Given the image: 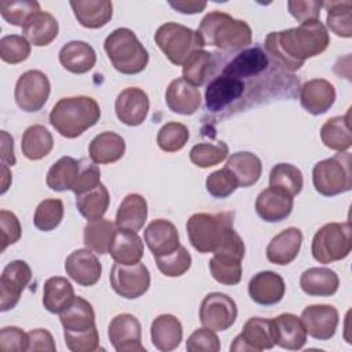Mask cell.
<instances>
[{"label": "cell", "instance_id": "cell-1", "mask_svg": "<svg viewBox=\"0 0 352 352\" xmlns=\"http://www.w3.org/2000/svg\"><path fill=\"white\" fill-rule=\"evenodd\" d=\"M330 44L326 26L319 21H308L297 28L271 32L265 37V50L290 72L298 70L308 58L322 54Z\"/></svg>", "mask_w": 352, "mask_h": 352}, {"label": "cell", "instance_id": "cell-2", "mask_svg": "<svg viewBox=\"0 0 352 352\" xmlns=\"http://www.w3.org/2000/svg\"><path fill=\"white\" fill-rule=\"evenodd\" d=\"M100 118L98 102L89 96L59 99L50 113V124L59 135L74 139L94 126Z\"/></svg>", "mask_w": 352, "mask_h": 352}, {"label": "cell", "instance_id": "cell-3", "mask_svg": "<svg viewBox=\"0 0 352 352\" xmlns=\"http://www.w3.org/2000/svg\"><path fill=\"white\" fill-rule=\"evenodd\" d=\"M197 32L204 45H213L223 51L241 50L252 43L250 26L221 11L206 14Z\"/></svg>", "mask_w": 352, "mask_h": 352}, {"label": "cell", "instance_id": "cell-4", "mask_svg": "<svg viewBox=\"0 0 352 352\" xmlns=\"http://www.w3.org/2000/svg\"><path fill=\"white\" fill-rule=\"evenodd\" d=\"M187 235L199 253H214L234 231V213H195L187 220Z\"/></svg>", "mask_w": 352, "mask_h": 352}, {"label": "cell", "instance_id": "cell-5", "mask_svg": "<svg viewBox=\"0 0 352 352\" xmlns=\"http://www.w3.org/2000/svg\"><path fill=\"white\" fill-rule=\"evenodd\" d=\"M104 51L114 69L122 74H138L148 63V52L128 28L113 30L104 40Z\"/></svg>", "mask_w": 352, "mask_h": 352}, {"label": "cell", "instance_id": "cell-6", "mask_svg": "<svg viewBox=\"0 0 352 352\" xmlns=\"http://www.w3.org/2000/svg\"><path fill=\"white\" fill-rule=\"evenodd\" d=\"M315 190L324 197H334L352 188V155L348 151L319 161L312 169Z\"/></svg>", "mask_w": 352, "mask_h": 352}, {"label": "cell", "instance_id": "cell-7", "mask_svg": "<svg viewBox=\"0 0 352 352\" xmlns=\"http://www.w3.org/2000/svg\"><path fill=\"white\" fill-rule=\"evenodd\" d=\"M155 44L173 65H183L186 59L204 45L198 32L176 23L166 22L161 25L154 34Z\"/></svg>", "mask_w": 352, "mask_h": 352}, {"label": "cell", "instance_id": "cell-8", "mask_svg": "<svg viewBox=\"0 0 352 352\" xmlns=\"http://www.w3.org/2000/svg\"><path fill=\"white\" fill-rule=\"evenodd\" d=\"M352 249L351 223H327L320 227L312 239L311 252L320 264H330L345 258Z\"/></svg>", "mask_w": 352, "mask_h": 352}, {"label": "cell", "instance_id": "cell-9", "mask_svg": "<svg viewBox=\"0 0 352 352\" xmlns=\"http://www.w3.org/2000/svg\"><path fill=\"white\" fill-rule=\"evenodd\" d=\"M51 92V84L47 77L40 70H28L19 76L14 98L18 107L28 113L38 111L44 107Z\"/></svg>", "mask_w": 352, "mask_h": 352}, {"label": "cell", "instance_id": "cell-10", "mask_svg": "<svg viewBox=\"0 0 352 352\" xmlns=\"http://www.w3.org/2000/svg\"><path fill=\"white\" fill-rule=\"evenodd\" d=\"M238 315L235 301L219 292L209 293L204 297L199 308V320L204 327L213 331H224L230 329Z\"/></svg>", "mask_w": 352, "mask_h": 352}, {"label": "cell", "instance_id": "cell-11", "mask_svg": "<svg viewBox=\"0 0 352 352\" xmlns=\"http://www.w3.org/2000/svg\"><path fill=\"white\" fill-rule=\"evenodd\" d=\"M110 285L113 290L128 300L143 296L150 287V272L142 263L122 265L116 263L110 271Z\"/></svg>", "mask_w": 352, "mask_h": 352}, {"label": "cell", "instance_id": "cell-12", "mask_svg": "<svg viewBox=\"0 0 352 352\" xmlns=\"http://www.w3.org/2000/svg\"><path fill=\"white\" fill-rule=\"evenodd\" d=\"M32 279V270L23 260L8 263L0 276V311L12 309Z\"/></svg>", "mask_w": 352, "mask_h": 352}, {"label": "cell", "instance_id": "cell-13", "mask_svg": "<svg viewBox=\"0 0 352 352\" xmlns=\"http://www.w3.org/2000/svg\"><path fill=\"white\" fill-rule=\"evenodd\" d=\"M275 345V329L272 319L250 318L242 329V333L234 338L230 349L234 352L271 349Z\"/></svg>", "mask_w": 352, "mask_h": 352}, {"label": "cell", "instance_id": "cell-14", "mask_svg": "<svg viewBox=\"0 0 352 352\" xmlns=\"http://www.w3.org/2000/svg\"><path fill=\"white\" fill-rule=\"evenodd\" d=\"M109 340L117 352H144L142 327L136 316L120 314L109 324Z\"/></svg>", "mask_w": 352, "mask_h": 352}, {"label": "cell", "instance_id": "cell-15", "mask_svg": "<svg viewBox=\"0 0 352 352\" xmlns=\"http://www.w3.org/2000/svg\"><path fill=\"white\" fill-rule=\"evenodd\" d=\"M301 322L307 334L316 340H330L338 326V311L333 305H308L301 312Z\"/></svg>", "mask_w": 352, "mask_h": 352}, {"label": "cell", "instance_id": "cell-16", "mask_svg": "<svg viewBox=\"0 0 352 352\" xmlns=\"http://www.w3.org/2000/svg\"><path fill=\"white\" fill-rule=\"evenodd\" d=\"M117 118L129 126H138L143 124L150 109V100L147 94L138 88L129 87L122 89L114 103Z\"/></svg>", "mask_w": 352, "mask_h": 352}, {"label": "cell", "instance_id": "cell-17", "mask_svg": "<svg viewBox=\"0 0 352 352\" xmlns=\"http://www.w3.org/2000/svg\"><path fill=\"white\" fill-rule=\"evenodd\" d=\"M245 81L228 76L214 77L206 87L205 104L209 111L217 113L228 107L245 92Z\"/></svg>", "mask_w": 352, "mask_h": 352}, {"label": "cell", "instance_id": "cell-18", "mask_svg": "<svg viewBox=\"0 0 352 352\" xmlns=\"http://www.w3.org/2000/svg\"><path fill=\"white\" fill-rule=\"evenodd\" d=\"M66 274L81 286H94L102 275V264L92 250L77 249L65 261Z\"/></svg>", "mask_w": 352, "mask_h": 352}, {"label": "cell", "instance_id": "cell-19", "mask_svg": "<svg viewBox=\"0 0 352 352\" xmlns=\"http://www.w3.org/2000/svg\"><path fill=\"white\" fill-rule=\"evenodd\" d=\"M293 197L282 188L268 187L263 190L256 199L257 214L268 223L282 221L290 216L293 210Z\"/></svg>", "mask_w": 352, "mask_h": 352}, {"label": "cell", "instance_id": "cell-20", "mask_svg": "<svg viewBox=\"0 0 352 352\" xmlns=\"http://www.w3.org/2000/svg\"><path fill=\"white\" fill-rule=\"evenodd\" d=\"M336 100L334 85L323 78H312L302 84L300 91L301 106L311 114L326 113Z\"/></svg>", "mask_w": 352, "mask_h": 352}, {"label": "cell", "instance_id": "cell-21", "mask_svg": "<svg viewBox=\"0 0 352 352\" xmlns=\"http://www.w3.org/2000/svg\"><path fill=\"white\" fill-rule=\"evenodd\" d=\"M270 65V59L267 54L260 47H253L243 50L238 55H235L224 67V76L234 77L238 80L250 78L263 73Z\"/></svg>", "mask_w": 352, "mask_h": 352}, {"label": "cell", "instance_id": "cell-22", "mask_svg": "<svg viewBox=\"0 0 352 352\" xmlns=\"http://www.w3.org/2000/svg\"><path fill=\"white\" fill-rule=\"evenodd\" d=\"M248 290L254 302L260 305H274L283 298L286 286L279 274L261 271L250 279Z\"/></svg>", "mask_w": 352, "mask_h": 352}, {"label": "cell", "instance_id": "cell-23", "mask_svg": "<svg viewBox=\"0 0 352 352\" xmlns=\"http://www.w3.org/2000/svg\"><path fill=\"white\" fill-rule=\"evenodd\" d=\"M144 242L154 257L169 254L180 246L177 228L165 219H155L146 227Z\"/></svg>", "mask_w": 352, "mask_h": 352}, {"label": "cell", "instance_id": "cell-24", "mask_svg": "<svg viewBox=\"0 0 352 352\" xmlns=\"http://www.w3.org/2000/svg\"><path fill=\"white\" fill-rule=\"evenodd\" d=\"M165 102L170 111L191 116L201 106L199 89L186 81L183 77L170 81L165 92Z\"/></svg>", "mask_w": 352, "mask_h": 352}, {"label": "cell", "instance_id": "cell-25", "mask_svg": "<svg viewBox=\"0 0 352 352\" xmlns=\"http://www.w3.org/2000/svg\"><path fill=\"white\" fill-rule=\"evenodd\" d=\"M302 234L296 227H289L276 234L268 243L265 254L270 263L276 265L290 264L301 249Z\"/></svg>", "mask_w": 352, "mask_h": 352}, {"label": "cell", "instance_id": "cell-26", "mask_svg": "<svg viewBox=\"0 0 352 352\" xmlns=\"http://www.w3.org/2000/svg\"><path fill=\"white\" fill-rule=\"evenodd\" d=\"M109 253L111 258L122 265H133L140 263L144 248L138 232L118 228L113 236Z\"/></svg>", "mask_w": 352, "mask_h": 352}, {"label": "cell", "instance_id": "cell-27", "mask_svg": "<svg viewBox=\"0 0 352 352\" xmlns=\"http://www.w3.org/2000/svg\"><path fill=\"white\" fill-rule=\"evenodd\" d=\"M275 345L289 351H298L307 342V331L301 319L293 314H280L272 319Z\"/></svg>", "mask_w": 352, "mask_h": 352}, {"label": "cell", "instance_id": "cell-28", "mask_svg": "<svg viewBox=\"0 0 352 352\" xmlns=\"http://www.w3.org/2000/svg\"><path fill=\"white\" fill-rule=\"evenodd\" d=\"M59 32L58 21L47 11H36L22 26L23 37L36 47H45L51 44Z\"/></svg>", "mask_w": 352, "mask_h": 352}, {"label": "cell", "instance_id": "cell-29", "mask_svg": "<svg viewBox=\"0 0 352 352\" xmlns=\"http://www.w3.org/2000/svg\"><path fill=\"white\" fill-rule=\"evenodd\" d=\"M153 345L164 352L176 349L183 338V327L180 320L170 314L158 315L150 327Z\"/></svg>", "mask_w": 352, "mask_h": 352}, {"label": "cell", "instance_id": "cell-30", "mask_svg": "<svg viewBox=\"0 0 352 352\" xmlns=\"http://www.w3.org/2000/svg\"><path fill=\"white\" fill-rule=\"evenodd\" d=\"M60 65L70 73L82 74L89 72L96 63L95 50L85 41L74 40L65 44L59 51Z\"/></svg>", "mask_w": 352, "mask_h": 352}, {"label": "cell", "instance_id": "cell-31", "mask_svg": "<svg viewBox=\"0 0 352 352\" xmlns=\"http://www.w3.org/2000/svg\"><path fill=\"white\" fill-rule=\"evenodd\" d=\"M300 286L308 296H333L340 286L338 275L326 267H312L300 276Z\"/></svg>", "mask_w": 352, "mask_h": 352}, {"label": "cell", "instance_id": "cell-32", "mask_svg": "<svg viewBox=\"0 0 352 352\" xmlns=\"http://www.w3.org/2000/svg\"><path fill=\"white\" fill-rule=\"evenodd\" d=\"M88 153L95 164L117 162L125 153V140L116 132L104 131L91 140Z\"/></svg>", "mask_w": 352, "mask_h": 352}, {"label": "cell", "instance_id": "cell-33", "mask_svg": "<svg viewBox=\"0 0 352 352\" xmlns=\"http://www.w3.org/2000/svg\"><path fill=\"white\" fill-rule=\"evenodd\" d=\"M63 331L81 333L91 330L95 326V312L87 300L76 296L72 304L59 314Z\"/></svg>", "mask_w": 352, "mask_h": 352}, {"label": "cell", "instance_id": "cell-34", "mask_svg": "<svg viewBox=\"0 0 352 352\" xmlns=\"http://www.w3.org/2000/svg\"><path fill=\"white\" fill-rule=\"evenodd\" d=\"M70 7L80 25L88 29L103 28L113 16V3L107 0L70 1Z\"/></svg>", "mask_w": 352, "mask_h": 352}, {"label": "cell", "instance_id": "cell-35", "mask_svg": "<svg viewBox=\"0 0 352 352\" xmlns=\"http://www.w3.org/2000/svg\"><path fill=\"white\" fill-rule=\"evenodd\" d=\"M351 111L345 116H336L329 118L320 128V139L323 144L338 153L346 151L352 144L351 131Z\"/></svg>", "mask_w": 352, "mask_h": 352}, {"label": "cell", "instance_id": "cell-36", "mask_svg": "<svg viewBox=\"0 0 352 352\" xmlns=\"http://www.w3.org/2000/svg\"><path fill=\"white\" fill-rule=\"evenodd\" d=\"M147 220V202L140 194H128L118 206L116 214L117 228L138 232Z\"/></svg>", "mask_w": 352, "mask_h": 352}, {"label": "cell", "instance_id": "cell-37", "mask_svg": "<svg viewBox=\"0 0 352 352\" xmlns=\"http://www.w3.org/2000/svg\"><path fill=\"white\" fill-rule=\"evenodd\" d=\"M226 168L236 177L239 187H250L256 184L263 172L260 158L250 151H238L231 154L226 162Z\"/></svg>", "mask_w": 352, "mask_h": 352}, {"label": "cell", "instance_id": "cell-38", "mask_svg": "<svg viewBox=\"0 0 352 352\" xmlns=\"http://www.w3.org/2000/svg\"><path fill=\"white\" fill-rule=\"evenodd\" d=\"M72 283L62 276L48 278L43 289V305L51 314H60L74 300Z\"/></svg>", "mask_w": 352, "mask_h": 352}, {"label": "cell", "instance_id": "cell-39", "mask_svg": "<svg viewBox=\"0 0 352 352\" xmlns=\"http://www.w3.org/2000/svg\"><path fill=\"white\" fill-rule=\"evenodd\" d=\"M54 147V139L51 132L43 125H32L26 128L22 135L21 148L22 154L32 161L44 158L51 153Z\"/></svg>", "mask_w": 352, "mask_h": 352}, {"label": "cell", "instance_id": "cell-40", "mask_svg": "<svg viewBox=\"0 0 352 352\" xmlns=\"http://www.w3.org/2000/svg\"><path fill=\"white\" fill-rule=\"evenodd\" d=\"M81 168V160L73 157L59 158L47 172V186L54 191L72 190Z\"/></svg>", "mask_w": 352, "mask_h": 352}, {"label": "cell", "instance_id": "cell-41", "mask_svg": "<svg viewBox=\"0 0 352 352\" xmlns=\"http://www.w3.org/2000/svg\"><path fill=\"white\" fill-rule=\"evenodd\" d=\"M216 60L213 54L198 50L194 51L183 63V78L194 87H201L213 74Z\"/></svg>", "mask_w": 352, "mask_h": 352}, {"label": "cell", "instance_id": "cell-42", "mask_svg": "<svg viewBox=\"0 0 352 352\" xmlns=\"http://www.w3.org/2000/svg\"><path fill=\"white\" fill-rule=\"evenodd\" d=\"M117 231L116 223L109 219H98L88 221L84 228V243L85 246L99 254L109 253L113 236Z\"/></svg>", "mask_w": 352, "mask_h": 352}, {"label": "cell", "instance_id": "cell-43", "mask_svg": "<svg viewBox=\"0 0 352 352\" xmlns=\"http://www.w3.org/2000/svg\"><path fill=\"white\" fill-rule=\"evenodd\" d=\"M110 204V194L104 184H99L95 188L76 195V206L82 217L88 221L102 219L107 212Z\"/></svg>", "mask_w": 352, "mask_h": 352}, {"label": "cell", "instance_id": "cell-44", "mask_svg": "<svg viewBox=\"0 0 352 352\" xmlns=\"http://www.w3.org/2000/svg\"><path fill=\"white\" fill-rule=\"evenodd\" d=\"M323 6L327 10L326 22L329 29L340 37H352V1H327Z\"/></svg>", "mask_w": 352, "mask_h": 352}, {"label": "cell", "instance_id": "cell-45", "mask_svg": "<svg viewBox=\"0 0 352 352\" xmlns=\"http://www.w3.org/2000/svg\"><path fill=\"white\" fill-rule=\"evenodd\" d=\"M242 260L228 254H213L209 270L214 280L223 285H236L242 278Z\"/></svg>", "mask_w": 352, "mask_h": 352}, {"label": "cell", "instance_id": "cell-46", "mask_svg": "<svg viewBox=\"0 0 352 352\" xmlns=\"http://www.w3.org/2000/svg\"><path fill=\"white\" fill-rule=\"evenodd\" d=\"M304 179L301 170L292 164H276L270 172V186L278 187L296 197L302 190Z\"/></svg>", "mask_w": 352, "mask_h": 352}, {"label": "cell", "instance_id": "cell-47", "mask_svg": "<svg viewBox=\"0 0 352 352\" xmlns=\"http://www.w3.org/2000/svg\"><path fill=\"white\" fill-rule=\"evenodd\" d=\"M228 155V147L224 142L198 143L190 150V161L199 168H210L223 162Z\"/></svg>", "mask_w": 352, "mask_h": 352}, {"label": "cell", "instance_id": "cell-48", "mask_svg": "<svg viewBox=\"0 0 352 352\" xmlns=\"http://www.w3.org/2000/svg\"><path fill=\"white\" fill-rule=\"evenodd\" d=\"M63 202L60 199H44L41 201L34 212L33 223L40 231L55 230L63 219Z\"/></svg>", "mask_w": 352, "mask_h": 352}, {"label": "cell", "instance_id": "cell-49", "mask_svg": "<svg viewBox=\"0 0 352 352\" xmlns=\"http://www.w3.org/2000/svg\"><path fill=\"white\" fill-rule=\"evenodd\" d=\"M190 138L188 128L180 122H166L157 133V144L162 151L176 153L182 150Z\"/></svg>", "mask_w": 352, "mask_h": 352}, {"label": "cell", "instance_id": "cell-50", "mask_svg": "<svg viewBox=\"0 0 352 352\" xmlns=\"http://www.w3.org/2000/svg\"><path fill=\"white\" fill-rule=\"evenodd\" d=\"M155 263L158 270L169 278L182 276L191 267V256L184 246H179L169 254L155 257Z\"/></svg>", "mask_w": 352, "mask_h": 352}, {"label": "cell", "instance_id": "cell-51", "mask_svg": "<svg viewBox=\"0 0 352 352\" xmlns=\"http://www.w3.org/2000/svg\"><path fill=\"white\" fill-rule=\"evenodd\" d=\"M30 55V43L19 34H8L0 40V58L6 63L16 65Z\"/></svg>", "mask_w": 352, "mask_h": 352}, {"label": "cell", "instance_id": "cell-52", "mask_svg": "<svg viewBox=\"0 0 352 352\" xmlns=\"http://www.w3.org/2000/svg\"><path fill=\"white\" fill-rule=\"evenodd\" d=\"M40 11V4L32 0H22V1H8L4 0L0 3V14L10 25L14 26H23L26 19Z\"/></svg>", "mask_w": 352, "mask_h": 352}, {"label": "cell", "instance_id": "cell-53", "mask_svg": "<svg viewBox=\"0 0 352 352\" xmlns=\"http://www.w3.org/2000/svg\"><path fill=\"white\" fill-rule=\"evenodd\" d=\"M239 187L236 177L226 166L206 177V190L214 198H227Z\"/></svg>", "mask_w": 352, "mask_h": 352}, {"label": "cell", "instance_id": "cell-54", "mask_svg": "<svg viewBox=\"0 0 352 352\" xmlns=\"http://www.w3.org/2000/svg\"><path fill=\"white\" fill-rule=\"evenodd\" d=\"M220 348L219 337L208 327L197 329L186 341V349L188 352H217Z\"/></svg>", "mask_w": 352, "mask_h": 352}, {"label": "cell", "instance_id": "cell-55", "mask_svg": "<svg viewBox=\"0 0 352 352\" xmlns=\"http://www.w3.org/2000/svg\"><path fill=\"white\" fill-rule=\"evenodd\" d=\"M63 337L67 348L73 352H92L99 348V333L96 327L81 333L63 331Z\"/></svg>", "mask_w": 352, "mask_h": 352}, {"label": "cell", "instance_id": "cell-56", "mask_svg": "<svg viewBox=\"0 0 352 352\" xmlns=\"http://www.w3.org/2000/svg\"><path fill=\"white\" fill-rule=\"evenodd\" d=\"M99 184H100V169L98 168V165L95 162H87L85 160H81V168L72 191L76 195H78L95 188Z\"/></svg>", "mask_w": 352, "mask_h": 352}, {"label": "cell", "instance_id": "cell-57", "mask_svg": "<svg viewBox=\"0 0 352 352\" xmlns=\"http://www.w3.org/2000/svg\"><path fill=\"white\" fill-rule=\"evenodd\" d=\"M0 228H1V252L7 246L19 241L22 235V227L18 217L6 209L0 210Z\"/></svg>", "mask_w": 352, "mask_h": 352}, {"label": "cell", "instance_id": "cell-58", "mask_svg": "<svg viewBox=\"0 0 352 352\" xmlns=\"http://www.w3.org/2000/svg\"><path fill=\"white\" fill-rule=\"evenodd\" d=\"M28 333L15 326H7L0 330V349L3 352L28 351Z\"/></svg>", "mask_w": 352, "mask_h": 352}, {"label": "cell", "instance_id": "cell-59", "mask_svg": "<svg viewBox=\"0 0 352 352\" xmlns=\"http://www.w3.org/2000/svg\"><path fill=\"white\" fill-rule=\"evenodd\" d=\"M323 7L322 1L318 0H308V1H298V0H292L287 1V8L289 12L300 22H308V21H315L319 19L320 16V8Z\"/></svg>", "mask_w": 352, "mask_h": 352}, {"label": "cell", "instance_id": "cell-60", "mask_svg": "<svg viewBox=\"0 0 352 352\" xmlns=\"http://www.w3.org/2000/svg\"><path fill=\"white\" fill-rule=\"evenodd\" d=\"M28 351H48L55 352V341L52 338V334L45 329H34L28 333Z\"/></svg>", "mask_w": 352, "mask_h": 352}, {"label": "cell", "instance_id": "cell-61", "mask_svg": "<svg viewBox=\"0 0 352 352\" xmlns=\"http://www.w3.org/2000/svg\"><path fill=\"white\" fill-rule=\"evenodd\" d=\"M1 162L8 166L16 162L14 155V139L7 131H1Z\"/></svg>", "mask_w": 352, "mask_h": 352}, {"label": "cell", "instance_id": "cell-62", "mask_svg": "<svg viewBox=\"0 0 352 352\" xmlns=\"http://www.w3.org/2000/svg\"><path fill=\"white\" fill-rule=\"evenodd\" d=\"M169 6L182 14H197L205 10L206 1L180 0V1H169Z\"/></svg>", "mask_w": 352, "mask_h": 352}, {"label": "cell", "instance_id": "cell-63", "mask_svg": "<svg viewBox=\"0 0 352 352\" xmlns=\"http://www.w3.org/2000/svg\"><path fill=\"white\" fill-rule=\"evenodd\" d=\"M11 180H12V177H11V172L8 169V165L3 164L1 165V194H4L8 190V187L11 184Z\"/></svg>", "mask_w": 352, "mask_h": 352}]
</instances>
